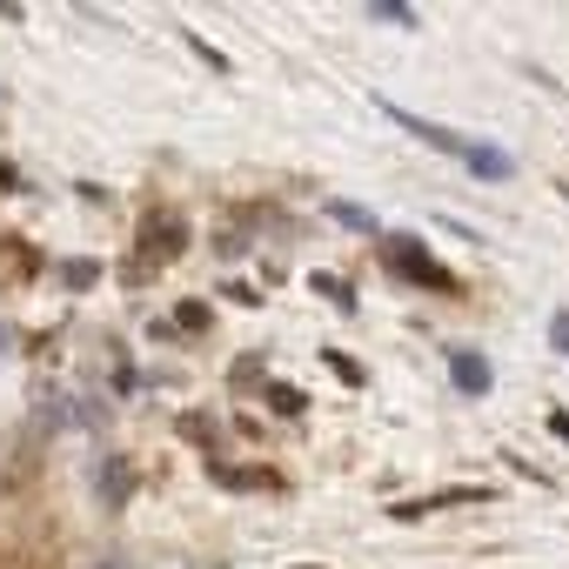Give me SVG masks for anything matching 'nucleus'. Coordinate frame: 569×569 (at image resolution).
Returning a JSON list of instances; mask_svg holds the SVG:
<instances>
[{
  "label": "nucleus",
  "instance_id": "nucleus-3",
  "mask_svg": "<svg viewBox=\"0 0 569 569\" xmlns=\"http://www.w3.org/2000/svg\"><path fill=\"white\" fill-rule=\"evenodd\" d=\"M456 502H489V489H442V496H416V502H389L396 522H416V516H436V509H456Z\"/></svg>",
  "mask_w": 569,
  "mask_h": 569
},
{
  "label": "nucleus",
  "instance_id": "nucleus-6",
  "mask_svg": "<svg viewBox=\"0 0 569 569\" xmlns=\"http://www.w3.org/2000/svg\"><path fill=\"white\" fill-rule=\"evenodd\" d=\"M462 161H469V174H482V181H509V168H516V161H509L502 148H489V141H469Z\"/></svg>",
  "mask_w": 569,
  "mask_h": 569
},
{
  "label": "nucleus",
  "instance_id": "nucleus-14",
  "mask_svg": "<svg viewBox=\"0 0 569 569\" xmlns=\"http://www.w3.org/2000/svg\"><path fill=\"white\" fill-rule=\"evenodd\" d=\"M549 436H556V442H569V409H556V416H549Z\"/></svg>",
  "mask_w": 569,
  "mask_h": 569
},
{
  "label": "nucleus",
  "instance_id": "nucleus-11",
  "mask_svg": "<svg viewBox=\"0 0 569 569\" xmlns=\"http://www.w3.org/2000/svg\"><path fill=\"white\" fill-rule=\"evenodd\" d=\"M316 289H322V296H329V302H336L342 316L356 309V296H349V281H336V274H316Z\"/></svg>",
  "mask_w": 569,
  "mask_h": 569
},
{
  "label": "nucleus",
  "instance_id": "nucleus-8",
  "mask_svg": "<svg viewBox=\"0 0 569 569\" xmlns=\"http://www.w3.org/2000/svg\"><path fill=\"white\" fill-rule=\"evenodd\" d=\"M128 489H134V469L114 456V462L101 469V496H108V509H121V502H128Z\"/></svg>",
  "mask_w": 569,
  "mask_h": 569
},
{
  "label": "nucleus",
  "instance_id": "nucleus-2",
  "mask_svg": "<svg viewBox=\"0 0 569 569\" xmlns=\"http://www.w3.org/2000/svg\"><path fill=\"white\" fill-rule=\"evenodd\" d=\"M181 248H188V234H181V221H174V214H161V221L148 214V228H141V254H148V261H174Z\"/></svg>",
  "mask_w": 569,
  "mask_h": 569
},
{
  "label": "nucleus",
  "instance_id": "nucleus-1",
  "mask_svg": "<svg viewBox=\"0 0 569 569\" xmlns=\"http://www.w3.org/2000/svg\"><path fill=\"white\" fill-rule=\"evenodd\" d=\"M382 261H389L396 274H409V281H429L436 296H456V274H449V268H442V261H436L422 241H402V234H389V241H382Z\"/></svg>",
  "mask_w": 569,
  "mask_h": 569
},
{
  "label": "nucleus",
  "instance_id": "nucleus-9",
  "mask_svg": "<svg viewBox=\"0 0 569 569\" xmlns=\"http://www.w3.org/2000/svg\"><path fill=\"white\" fill-rule=\"evenodd\" d=\"M268 409H274V416H302V409H309V396H302L296 382H268Z\"/></svg>",
  "mask_w": 569,
  "mask_h": 569
},
{
  "label": "nucleus",
  "instance_id": "nucleus-13",
  "mask_svg": "<svg viewBox=\"0 0 569 569\" xmlns=\"http://www.w3.org/2000/svg\"><path fill=\"white\" fill-rule=\"evenodd\" d=\"M549 336H556V349L569 356V309H556V322H549Z\"/></svg>",
  "mask_w": 569,
  "mask_h": 569
},
{
  "label": "nucleus",
  "instance_id": "nucleus-12",
  "mask_svg": "<svg viewBox=\"0 0 569 569\" xmlns=\"http://www.w3.org/2000/svg\"><path fill=\"white\" fill-rule=\"evenodd\" d=\"M174 329H208V302H181L174 309Z\"/></svg>",
  "mask_w": 569,
  "mask_h": 569
},
{
  "label": "nucleus",
  "instance_id": "nucleus-4",
  "mask_svg": "<svg viewBox=\"0 0 569 569\" xmlns=\"http://www.w3.org/2000/svg\"><path fill=\"white\" fill-rule=\"evenodd\" d=\"M449 376H456L462 396H489V389H496V369H489L482 356H469V349H449Z\"/></svg>",
  "mask_w": 569,
  "mask_h": 569
},
{
  "label": "nucleus",
  "instance_id": "nucleus-5",
  "mask_svg": "<svg viewBox=\"0 0 569 569\" xmlns=\"http://www.w3.org/2000/svg\"><path fill=\"white\" fill-rule=\"evenodd\" d=\"M389 114H396V121H402L416 141H429L436 154H456V161H462V148H469V141H462V134H449L442 121H422V114H402V108H389Z\"/></svg>",
  "mask_w": 569,
  "mask_h": 569
},
{
  "label": "nucleus",
  "instance_id": "nucleus-10",
  "mask_svg": "<svg viewBox=\"0 0 569 569\" xmlns=\"http://www.w3.org/2000/svg\"><path fill=\"white\" fill-rule=\"evenodd\" d=\"M369 21H389V28H422L416 8H402V0H369Z\"/></svg>",
  "mask_w": 569,
  "mask_h": 569
},
{
  "label": "nucleus",
  "instance_id": "nucleus-15",
  "mask_svg": "<svg viewBox=\"0 0 569 569\" xmlns=\"http://www.w3.org/2000/svg\"><path fill=\"white\" fill-rule=\"evenodd\" d=\"M0 489H8V482H0Z\"/></svg>",
  "mask_w": 569,
  "mask_h": 569
},
{
  "label": "nucleus",
  "instance_id": "nucleus-7",
  "mask_svg": "<svg viewBox=\"0 0 569 569\" xmlns=\"http://www.w3.org/2000/svg\"><path fill=\"white\" fill-rule=\"evenodd\" d=\"M208 476H214L221 489H281V476H274V469H234V462H208Z\"/></svg>",
  "mask_w": 569,
  "mask_h": 569
}]
</instances>
